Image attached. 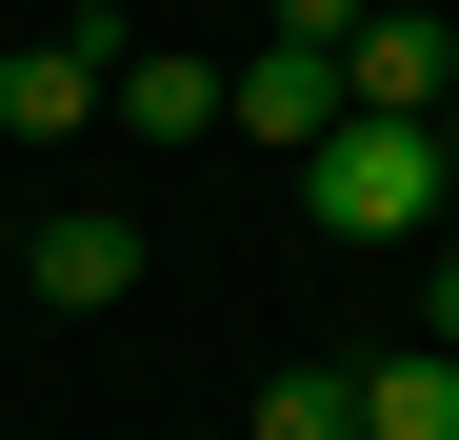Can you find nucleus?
I'll return each instance as SVG.
<instances>
[{"mask_svg": "<svg viewBox=\"0 0 459 440\" xmlns=\"http://www.w3.org/2000/svg\"><path fill=\"white\" fill-rule=\"evenodd\" d=\"M459 200V161H439V120H340V140H299V220L320 241H420V220Z\"/></svg>", "mask_w": 459, "mask_h": 440, "instance_id": "1", "label": "nucleus"}, {"mask_svg": "<svg viewBox=\"0 0 459 440\" xmlns=\"http://www.w3.org/2000/svg\"><path fill=\"white\" fill-rule=\"evenodd\" d=\"M120 21H60V40H0V140H100V81H120Z\"/></svg>", "mask_w": 459, "mask_h": 440, "instance_id": "2", "label": "nucleus"}, {"mask_svg": "<svg viewBox=\"0 0 459 440\" xmlns=\"http://www.w3.org/2000/svg\"><path fill=\"white\" fill-rule=\"evenodd\" d=\"M340 101H359V120H439V101H459V21H439V0H359Z\"/></svg>", "mask_w": 459, "mask_h": 440, "instance_id": "3", "label": "nucleus"}, {"mask_svg": "<svg viewBox=\"0 0 459 440\" xmlns=\"http://www.w3.org/2000/svg\"><path fill=\"white\" fill-rule=\"evenodd\" d=\"M220 120H240V140H340L359 101H340V60H320V40H260L240 81H220Z\"/></svg>", "mask_w": 459, "mask_h": 440, "instance_id": "4", "label": "nucleus"}, {"mask_svg": "<svg viewBox=\"0 0 459 440\" xmlns=\"http://www.w3.org/2000/svg\"><path fill=\"white\" fill-rule=\"evenodd\" d=\"M40 301H60V321H100V301H140V220H100V200H60V220H40Z\"/></svg>", "mask_w": 459, "mask_h": 440, "instance_id": "5", "label": "nucleus"}, {"mask_svg": "<svg viewBox=\"0 0 459 440\" xmlns=\"http://www.w3.org/2000/svg\"><path fill=\"white\" fill-rule=\"evenodd\" d=\"M100 120L120 140H220V60H160V40H140L120 81H100Z\"/></svg>", "mask_w": 459, "mask_h": 440, "instance_id": "6", "label": "nucleus"}, {"mask_svg": "<svg viewBox=\"0 0 459 440\" xmlns=\"http://www.w3.org/2000/svg\"><path fill=\"white\" fill-rule=\"evenodd\" d=\"M359 440H459V360H359Z\"/></svg>", "mask_w": 459, "mask_h": 440, "instance_id": "7", "label": "nucleus"}, {"mask_svg": "<svg viewBox=\"0 0 459 440\" xmlns=\"http://www.w3.org/2000/svg\"><path fill=\"white\" fill-rule=\"evenodd\" d=\"M240 440H359V381H340V360H280V381H260V420Z\"/></svg>", "mask_w": 459, "mask_h": 440, "instance_id": "8", "label": "nucleus"}, {"mask_svg": "<svg viewBox=\"0 0 459 440\" xmlns=\"http://www.w3.org/2000/svg\"><path fill=\"white\" fill-rule=\"evenodd\" d=\"M280 40H320V60H340V40H359V0H280Z\"/></svg>", "mask_w": 459, "mask_h": 440, "instance_id": "9", "label": "nucleus"}, {"mask_svg": "<svg viewBox=\"0 0 459 440\" xmlns=\"http://www.w3.org/2000/svg\"><path fill=\"white\" fill-rule=\"evenodd\" d=\"M439 360H459V241H439Z\"/></svg>", "mask_w": 459, "mask_h": 440, "instance_id": "10", "label": "nucleus"}]
</instances>
